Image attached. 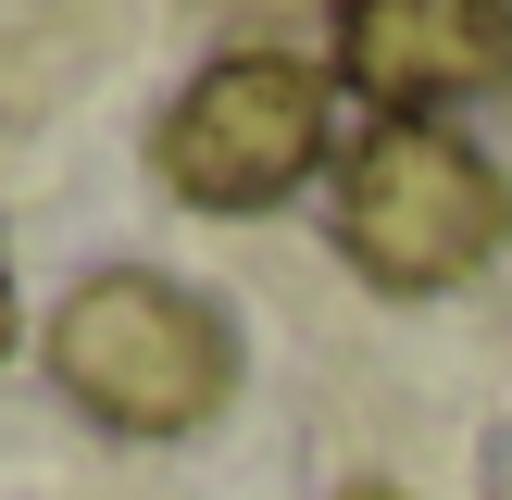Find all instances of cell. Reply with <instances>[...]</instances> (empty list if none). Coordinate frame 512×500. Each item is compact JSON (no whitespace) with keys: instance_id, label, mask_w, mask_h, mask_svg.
I'll return each instance as SVG.
<instances>
[{"instance_id":"5","label":"cell","mask_w":512,"mask_h":500,"mask_svg":"<svg viewBox=\"0 0 512 500\" xmlns=\"http://www.w3.org/2000/svg\"><path fill=\"white\" fill-rule=\"evenodd\" d=\"M0 350H13V263H0Z\"/></svg>"},{"instance_id":"3","label":"cell","mask_w":512,"mask_h":500,"mask_svg":"<svg viewBox=\"0 0 512 500\" xmlns=\"http://www.w3.org/2000/svg\"><path fill=\"white\" fill-rule=\"evenodd\" d=\"M150 163H163V188L188 213H275L313 163H338L325 150V63H300V50L200 63V88L163 113Z\"/></svg>"},{"instance_id":"2","label":"cell","mask_w":512,"mask_h":500,"mask_svg":"<svg viewBox=\"0 0 512 500\" xmlns=\"http://www.w3.org/2000/svg\"><path fill=\"white\" fill-rule=\"evenodd\" d=\"M338 250L375 275V288H450L512 238V175L450 125H388L338 150Z\"/></svg>"},{"instance_id":"1","label":"cell","mask_w":512,"mask_h":500,"mask_svg":"<svg viewBox=\"0 0 512 500\" xmlns=\"http://www.w3.org/2000/svg\"><path fill=\"white\" fill-rule=\"evenodd\" d=\"M50 375L113 438H188L238 388V325L175 275H88L50 313Z\"/></svg>"},{"instance_id":"4","label":"cell","mask_w":512,"mask_h":500,"mask_svg":"<svg viewBox=\"0 0 512 500\" xmlns=\"http://www.w3.org/2000/svg\"><path fill=\"white\" fill-rule=\"evenodd\" d=\"M338 75L388 125H438L512 88V0H338Z\"/></svg>"},{"instance_id":"6","label":"cell","mask_w":512,"mask_h":500,"mask_svg":"<svg viewBox=\"0 0 512 500\" xmlns=\"http://www.w3.org/2000/svg\"><path fill=\"white\" fill-rule=\"evenodd\" d=\"M338 500H400V488H338Z\"/></svg>"}]
</instances>
